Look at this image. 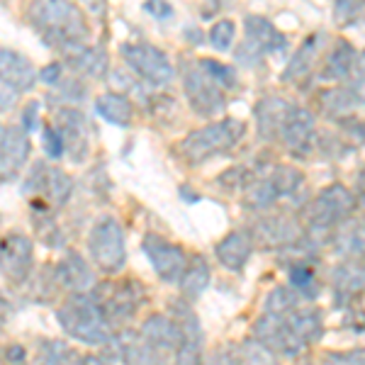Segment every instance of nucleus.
<instances>
[{
	"label": "nucleus",
	"instance_id": "nucleus-30",
	"mask_svg": "<svg viewBox=\"0 0 365 365\" xmlns=\"http://www.w3.org/2000/svg\"><path fill=\"white\" fill-rule=\"evenodd\" d=\"M96 113L115 127H129L134 120V103L122 93H103L96 98Z\"/></svg>",
	"mask_w": 365,
	"mask_h": 365
},
{
	"label": "nucleus",
	"instance_id": "nucleus-50",
	"mask_svg": "<svg viewBox=\"0 0 365 365\" xmlns=\"http://www.w3.org/2000/svg\"><path fill=\"white\" fill-rule=\"evenodd\" d=\"M76 365H108V363H105L100 356H93V353H88V356H81Z\"/></svg>",
	"mask_w": 365,
	"mask_h": 365
},
{
	"label": "nucleus",
	"instance_id": "nucleus-34",
	"mask_svg": "<svg viewBox=\"0 0 365 365\" xmlns=\"http://www.w3.org/2000/svg\"><path fill=\"white\" fill-rule=\"evenodd\" d=\"M287 285H290L292 290H297L307 302L317 299L322 292V282L317 278V273L309 261H292L290 263V270H287Z\"/></svg>",
	"mask_w": 365,
	"mask_h": 365
},
{
	"label": "nucleus",
	"instance_id": "nucleus-1",
	"mask_svg": "<svg viewBox=\"0 0 365 365\" xmlns=\"http://www.w3.org/2000/svg\"><path fill=\"white\" fill-rule=\"evenodd\" d=\"M29 22L46 46L63 51V54L86 44L91 34L83 10L71 0H32Z\"/></svg>",
	"mask_w": 365,
	"mask_h": 365
},
{
	"label": "nucleus",
	"instance_id": "nucleus-39",
	"mask_svg": "<svg viewBox=\"0 0 365 365\" xmlns=\"http://www.w3.org/2000/svg\"><path fill=\"white\" fill-rule=\"evenodd\" d=\"M365 17V0H334V22L339 27H353Z\"/></svg>",
	"mask_w": 365,
	"mask_h": 365
},
{
	"label": "nucleus",
	"instance_id": "nucleus-27",
	"mask_svg": "<svg viewBox=\"0 0 365 365\" xmlns=\"http://www.w3.org/2000/svg\"><path fill=\"white\" fill-rule=\"evenodd\" d=\"M68 66L76 71V73H83L88 78H105L110 71V58L105 54V49H100L96 44H81L76 49H71L66 54Z\"/></svg>",
	"mask_w": 365,
	"mask_h": 365
},
{
	"label": "nucleus",
	"instance_id": "nucleus-40",
	"mask_svg": "<svg viewBox=\"0 0 365 365\" xmlns=\"http://www.w3.org/2000/svg\"><path fill=\"white\" fill-rule=\"evenodd\" d=\"M234 37H237V25L234 20H217L210 29V44L217 51H229L234 46Z\"/></svg>",
	"mask_w": 365,
	"mask_h": 365
},
{
	"label": "nucleus",
	"instance_id": "nucleus-14",
	"mask_svg": "<svg viewBox=\"0 0 365 365\" xmlns=\"http://www.w3.org/2000/svg\"><path fill=\"white\" fill-rule=\"evenodd\" d=\"M253 339L266 344L280 358H297L307 351V346L297 339V334L287 324V317L270 314V312H261V317L253 324Z\"/></svg>",
	"mask_w": 365,
	"mask_h": 365
},
{
	"label": "nucleus",
	"instance_id": "nucleus-25",
	"mask_svg": "<svg viewBox=\"0 0 365 365\" xmlns=\"http://www.w3.org/2000/svg\"><path fill=\"white\" fill-rule=\"evenodd\" d=\"M329 244L341 261H365V220L351 217L349 222L336 227Z\"/></svg>",
	"mask_w": 365,
	"mask_h": 365
},
{
	"label": "nucleus",
	"instance_id": "nucleus-33",
	"mask_svg": "<svg viewBox=\"0 0 365 365\" xmlns=\"http://www.w3.org/2000/svg\"><path fill=\"white\" fill-rule=\"evenodd\" d=\"M319 103H322V110L327 113L331 120H346V117L353 115V110L358 108V100L353 98V93L349 91L346 86H334V88H327V91L319 96Z\"/></svg>",
	"mask_w": 365,
	"mask_h": 365
},
{
	"label": "nucleus",
	"instance_id": "nucleus-45",
	"mask_svg": "<svg viewBox=\"0 0 365 365\" xmlns=\"http://www.w3.org/2000/svg\"><path fill=\"white\" fill-rule=\"evenodd\" d=\"M20 127L27 129V132H37V129H39V103H37V100H32V103L25 105Z\"/></svg>",
	"mask_w": 365,
	"mask_h": 365
},
{
	"label": "nucleus",
	"instance_id": "nucleus-10",
	"mask_svg": "<svg viewBox=\"0 0 365 365\" xmlns=\"http://www.w3.org/2000/svg\"><path fill=\"white\" fill-rule=\"evenodd\" d=\"M120 54L125 58L127 68L134 71L141 81L149 86H168L173 81L175 71L170 58L163 54L158 46L144 44V42H127L120 46Z\"/></svg>",
	"mask_w": 365,
	"mask_h": 365
},
{
	"label": "nucleus",
	"instance_id": "nucleus-32",
	"mask_svg": "<svg viewBox=\"0 0 365 365\" xmlns=\"http://www.w3.org/2000/svg\"><path fill=\"white\" fill-rule=\"evenodd\" d=\"M117 351L127 361V365H166L163 353H158L149 344H144L139 339V334L137 336H129L127 334L125 339H117Z\"/></svg>",
	"mask_w": 365,
	"mask_h": 365
},
{
	"label": "nucleus",
	"instance_id": "nucleus-29",
	"mask_svg": "<svg viewBox=\"0 0 365 365\" xmlns=\"http://www.w3.org/2000/svg\"><path fill=\"white\" fill-rule=\"evenodd\" d=\"M270 182H273V190L278 195V202L280 200H287V202H295V205H302L299 200L304 195V185H307V178L304 173L290 163H280L275 166L273 170L268 173Z\"/></svg>",
	"mask_w": 365,
	"mask_h": 365
},
{
	"label": "nucleus",
	"instance_id": "nucleus-46",
	"mask_svg": "<svg viewBox=\"0 0 365 365\" xmlns=\"http://www.w3.org/2000/svg\"><path fill=\"white\" fill-rule=\"evenodd\" d=\"M144 10L151 17H156V20H168V17H173V5H170L168 0H146Z\"/></svg>",
	"mask_w": 365,
	"mask_h": 365
},
{
	"label": "nucleus",
	"instance_id": "nucleus-51",
	"mask_svg": "<svg viewBox=\"0 0 365 365\" xmlns=\"http://www.w3.org/2000/svg\"><path fill=\"white\" fill-rule=\"evenodd\" d=\"M86 3L96 15H105V5H108V0H86Z\"/></svg>",
	"mask_w": 365,
	"mask_h": 365
},
{
	"label": "nucleus",
	"instance_id": "nucleus-35",
	"mask_svg": "<svg viewBox=\"0 0 365 365\" xmlns=\"http://www.w3.org/2000/svg\"><path fill=\"white\" fill-rule=\"evenodd\" d=\"M302 302H307L297 290H292L290 285H280L273 287V290L266 295V302H263V312H270V314H280L287 317L292 309H297Z\"/></svg>",
	"mask_w": 365,
	"mask_h": 365
},
{
	"label": "nucleus",
	"instance_id": "nucleus-3",
	"mask_svg": "<svg viewBox=\"0 0 365 365\" xmlns=\"http://www.w3.org/2000/svg\"><path fill=\"white\" fill-rule=\"evenodd\" d=\"M58 327L66 336L81 341L86 346H108L113 341V324L108 322L103 307H100L96 292H78L71 295L61 307L56 309Z\"/></svg>",
	"mask_w": 365,
	"mask_h": 365
},
{
	"label": "nucleus",
	"instance_id": "nucleus-12",
	"mask_svg": "<svg viewBox=\"0 0 365 365\" xmlns=\"http://www.w3.org/2000/svg\"><path fill=\"white\" fill-rule=\"evenodd\" d=\"M34 266V241L20 232L0 237V275L10 285H22Z\"/></svg>",
	"mask_w": 365,
	"mask_h": 365
},
{
	"label": "nucleus",
	"instance_id": "nucleus-16",
	"mask_svg": "<svg viewBox=\"0 0 365 365\" xmlns=\"http://www.w3.org/2000/svg\"><path fill=\"white\" fill-rule=\"evenodd\" d=\"M324 51H327V34L324 32L309 34V37L297 46V51L292 54L290 61H287L285 71H282V81H285V83H295V86H302L304 81H309L317 63H319V58L324 56Z\"/></svg>",
	"mask_w": 365,
	"mask_h": 365
},
{
	"label": "nucleus",
	"instance_id": "nucleus-37",
	"mask_svg": "<svg viewBox=\"0 0 365 365\" xmlns=\"http://www.w3.org/2000/svg\"><path fill=\"white\" fill-rule=\"evenodd\" d=\"M241 349V365H280L278 353L270 351L266 344H261L258 339H246Z\"/></svg>",
	"mask_w": 365,
	"mask_h": 365
},
{
	"label": "nucleus",
	"instance_id": "nucleus-48",
	"mask_svg": "<svg viewBox=\"0 0 365 365\" xmlns=\"http://www.w3.org/2000/svg\"><path fill=\"white\" fill-rule=\"evenodd\" d=\"M353 195H356L358 210L365 212V166L356 173V185H353Z\"/></svg>",
	"mask_w": 365,
	"mask_h": 365
},
{
	"label": "nucleus",
	"instance_id": "nucleus-36",
	"mask_svg": "<svg viewBox=\"0 0 365 365\" xmlns=\"http://www.w3.org/2000/svg\"><path fill=\"white\" fill-rule=\"evenodd\" d=\"M73 351L63 341H51L44 339L39 341L37 351V365H73Z\"/></svg>",
	"mask_w": 365,
	"mask_h": 365
},
{
	"label": "nucleus",
	"instance_id": "nucleus-49",
	"mask_svg": "<svg viewBox=\"0 0 365 365\" xmlns=\"http://www.w3.org/2000/svg\"><path fill=\"white\" fill-rule=\"evenodd\" d=\"M25 358H27L25 346L15 344V346H8V349H5V361L10 365H25Z\"/></svg>",
	"mask_w": 365,
	"mask_h": 365
},
{
	"label": "nucleus",
	"instance_id": "nucleus-4",
	"mask_svg": "<svg viewBox=\"0 0 365 365\" xmlns=\"http://www.w3.org/2000/svg\"><path fill=\"white\" fill-rule=\"evenodd\" d=\"M244 122L237 117H225V120L212 122V125L182 137L178 144V156L185 161V166H202L210 158L229 154L244 139Z\"/></svg>",
	"mask_w": 365,
	"mask_h": 365
},
{
	"label": "nucleus",
	"instance_id": "nucleus-52",
	"mask_svg": "<svg viewBox=\"0 0 365 365\" xmlns=\"http://www.w3.org/2000/svg\"><path fill=\"white\" fill-rule=\"evenodd\" d=\"M5 134H8V127L0 122V144H3V139H5Z\"/></svg>",
	"mask_w": 365,
	"mask_h": 365
},
{
	"label": "nucleus",
	"instance_id": "nucleus-41",
	"mask_svg": "<svg viewBox=\"0 0 365 365\" xmlns=\"http://www.w3.org/2000/svg\"><path fill=\"white\" fill-rule=\"evenodd\" d=\"M205 365H241L239 346H217L215 351L205 353Z\"/></svg>",
	"mask_w": 365,
	"mask_h": 365
},
{
	"label": "nucleus",
	"instance_id": "nucleus-15",
	"mask_svg": "<svg viewBox=\"0 0 365 365\" xmlns=\"http://www.w3.org/2000/svg\"><path fill=\"white\" fill-rule=\"evenodd\" d=\"M56 127L61 132L66 154L76 163H83L91 151V125H88L86 115L73 105H61L56 110Z\"/></svg>",
	"mask_w": 365,
	"mask_h": 365
},
{
	"label": "nucleus",
	"instance_id": "nucleus-42",
	"mask_svg": "<svg viewBox=\"0 0 365 365\" xmlns=\"http://www.w3.org/2000/svg\"><path fill=\"white\" fill-rule=\"evenodd\" d=\"M42 141H44V151L49 158H61L66 154V146H63V139H61V132H58L56 125H46L42 129Z\"/></svg>",
	"mask_w": 365,
	"mask_h": 365
},
{
	"label": "nucleus",
	"instance_id": "nucleus-44",
	"mask_svg": "<svg viewBox=\"0 0 365 365\" xmlns=\"http://www.w3.org/2000/svg\"><path fill=\"white\" fill-rule=\"evenodd\" d=\"M20 96H22V93L17 91L15 86H10L8 81L0 78V113H10V110L17 105Z\"/></svg>",
	"mask_w": 365,
	"mask_h": 365
},
{
	"label": "nucleus",
	"instance_id": "nucleus-7",
	"mask_svg": "<svg viewBox=\"0 0 365 365\" xmlns=\"http://www.w3.org/2000/svg\"><path fill=\"white\" fill-rule=\"evenodd\" d=\"M96 297L103 307L108 322L113 324H125L132 317H137L141 304L146 302V290L139 280L134 278H120V280H108L103 285H96Z\"/></svg>",
	"mask_w": 365,
	"mask_h": 365
},
{
	"label": "nucleus",
	"instance_id": "nucleus-2",
	"mask_svg": "<svg viewBox=\"0 0 365 365\" xmlns=\"http://www.w3.org/2000/svg\"><path fill=\"white\" fill-rule=\"evenodd\" d=\"M356 212L358 202L351 187H346L344 182H331L317 192L314 200L304 207V234L317 246L329 244L336 227L356 217Z\"/></svg>",
	"mask_w": 365,
	"mask_h": 365
},
{
	"label": "nucleus",
	"instance_id": "nucleus-20",
	"mask_svg": "<svg viewBox=\"0 0 365 365\" xmlns=\"http://www.w3.org/2000/svg\"><path fill=\"white\" fill-rule=\"evenodd\" d=\"M54 278L63 290H68L71 295L78 292H93L96 290V275H93L91 263L81 256L78 251H68L54 268Z\"/></svg>",
	"mask_w": 365,
	"mask_h": 365
},
{
	"label": "nucleus",
	"instance_id": "nucleus-28",
	"mask_svg": "<svg viewBox=\"0 0 365 365\" xmlns=\"http://www.w3.org/2000/svg\"><path fill=\"white\" fill-rule=\"evenodd\" d=\"M287 324L292 327V331L297 334V339L302 341L304 346L317 344L324 334V317L322 309H317L312 302H302L297 309H292L287 314Z\"/></svg>",
	"mask_w": 365,
	"mask_h": 365
},
{
	"label": "nucleus",
	"instance_id": "nucleus-9",
	"mask_svg": "<svg viewBox=\"0 0 365 365\" xmlns=\"http://www.w3.org/2000/svg\"><path fill=\"white\" fill-rule=\"evenodd\" d=\"M253 244L268 251H287L304 239V225L287 212H263L251 225Z\"/></svg>",
	"mask_w": 365,
	"mask_h": 365
},
{
	"label": "nucleus",
	"instance_id": "nucleus-26",
	"mask_svg": "<svg viewBox=\"0 0 365 365\" xmlns=\"http://www.w3.org/2000/svg\"><path fill=\"white\" fill-rule=\"evenodd\" d=\"M331 290L339 302H351L365 292V261H341L331 270Z\"/></svg>",
	"mask_w": 365,
	"mask_h": 365
},
{
	"label": "nucleus",
	"instance_id": "nucleus-23",
	"mask_svg": "<svg viewBox=\"0 0 365 365\" xmlns=\"http://www.w3.org/2000/svg\"><path fill=\"white\" fill-rule=\"evenodd\" d=\"M292 103L280 96H266L256 103V129H258V137L263 141H278L280 137V129L285 117L290 115Z\"/></svg>",
	"mask_w": 365,
	"mask_h": 365
},
{
	"label": "nucleus",
	"instance_id": "nucleus-24",
	"mask_svg": "<svg viewBox=\"0 0 365 365\" xmlns=\"http://www.w3.org/2000/svg\"><path fill=\"white\" fill-rule=\"evenodd\" d=\"M0 78L15 86L20 93H29L39 81V71H34V63L25 54L0 46Z\"/></svg>",
	"mask_w": 365,
	"mask_h": 365
},
{
	"label": "nucleus",
	"instance_id": "nucleus-19",
	"mask_svg": "<svg viewBox=\"0 0 365 365\" xmlns=\"http://www.w3.org/2000/svg\"><path fill=\"white\" fill-rule=\"evenodd\" d=\"M358 61H361V51L346 39H336L329 46V51H324L319 78L329 81V83H346L356 71Z\"/></svg>",
	"mask_w": 365,
	"mask_h": 365
},
{
	"label": "nucleus",
	"instance_id": "nucleus-17",
	"mask_svg": "<svg viewBox=\"0 0 365 365\" xmlns=\"http://www.w3.org/2000/svg\"><path fill=\"white\" fill-rule=\"evenodd\" d=\"M32 144H29V132L17 127H8L3 144H0V182H10L20 175V170L25 168Z\"/></svg>",
	"mask_w": 365,
	"mask_h": 365
},
{
	"label": "nucleus",
	"instance_id": "nucleus-6",
	"mask_svg": "<svg viewBox=\"0 0 365 365\" xmlns=\"http://www.w3.org/2000/svg\"><path fill=\"white\" fill-rule=\"evenodd\" d=\"M88 253L100 273L117 275L127 263L125 232L115 217H100L88 234Z\"/></svg>",
	"mask_w": 365,
	"mask_h": 365
},
{
	"label": "nucleus",
	"instance_id": "nucleus-18",
	"mask_svg": "<svg viewBox=\"0 0 365 365\" xmlns=\"http://www.w3.org/2000/svg\"><path fill=\"white\" fill-rule=\"evenodd\" d=\"M139 339L144 344H149L151 349H156L158 353L168 356V353H175L182 341V331L180 324L168 314H151L146 317L144 324L139 327Z\"/></svg>",
	"mask_w": 365,
	"mask_h": 365
},
{
	"label": "nucleus",
	"instance_id": "nucleus-43",
	"mask_svg": "<svg viewBox=\"0 0 365 365\" xmlns=\"http://www.w3.org/2000/svg\"><path fill=\"white\" fill-rule=\"evenodd\" d=\"M322 365H365V346H363V349L327 353Z\"/></svg>",
	"mask_w": 365,
	"mask_h": 365
},
{
	"label": "nucleus",
	"instance_id": "nucleus-5",
	"mask_svg": "<svg viewBox=\"0 0 365 365\" xmlns=\"http://www.w3.org/2000/svg\"><path fill=\"white\" fill-rule=\"evenodd\" d=\"M25 195L29 197L32 210H58L73 195V178L58 166H49L44 161H34L25 185Z\"/></svg>",
	"mask_w": 365,
	"mask_h": 365
},
{
	"label": "nucleus",
	"instance_id": "nucleus-38",
	"mask_svg": "<svg viewBox=\"0 0 365 365\" xmlns=\"http://www.w3.org/2000/svg\"><path fill=\"white\" fill-rule=\"evenodd\" d=\"M197 63L202 66L205 73H207L217 86L225 88V91H234V88L239 86L237 71L232 66H227V63H220V61H215V58H200Z\"/></svg>",
	"mask_w": 365,
	"mask_h": 365
},
{
	"label": "nucleus",
	"instance_id": "nucleus-13",
	"mask_svg": "<svg viewBox=\"0 0 365 365\" xmlns=\"http://www.w3.org/2000/svg\"><path fill=\"white\" fill-rule=\"evenodd\" d=\"M317 137H319V132H317L314 113L307 108H299V105H292L290 115L282 122L280 137H278L287 154L297 158H307L317 149V141H319Z\"/></svg>",
	"mask_w": 365,
	"mask_h": 365
},
{
	"label": "nucleus",
	"instance_id": "nucleus-31",
	"mask_svg": "<svg viewBox=\"0 0 365 365\" xmlns=\"http://www.w3.org/2000/svg\"><path fill=\"white\" fill-rule=\"evenodd\" d=\"M210 280H212L210 263L205 261L202 256H192L190 263H187L185 275H182V280L178 282L180 292H182V299H187V302L197 299L210 287Z\"/></svg>",
	"mask_w": 365,
	"mask_h": 365
},
{
	"label": "nucleus",
	"instance_id": "nucleus-11",
	"mask_svg": "<svg viewBox=\"0 0 365 365\" xmlns=\"http://www.w3.org/2000/svg\"><path fill=\"white\" fill-rule=\"evenodd\" d=\"M141 249H144L158 278L168 282V285H178L187 270V263H190V256L185 253V249H180L178 244L168 241L161 234H146L144 241H141Z\"/></svg>",
	"mask_w": 365,
	"mask_h": 365
},
{
	"label": "nucleus",
	"instance_id": "nucleus-47",
	"mask_svg": "<svg viewBox=\"0 0 365 365\" xmlns=\"http://www.w3.org/2000/svg\"><path fill=\"white\" fill-rule=\"evenodd\" d=\"M61 78H63V66H61V63H49V66H44L42 71H39V81H44L49 88H56Z\"/></svg>",
	"mask_w": 365,
	"mask_h": 365
},
{
	"label": "nucleus",
	"instance_id": "nucleus-8",
	"mask_svg": "<svg viewBox=\"0 0 365 365\" xmlns=\"http://www.w3.org/2000/svg\"><path fill=\"white\" fill-rule=\"evenodd\" d=\"M182 93H185L192 113L205 120H212L227 110V91L217 86L200 63H190L182 71Z\"/></svg>",
	"mask_w": 365,
	"mask_h": 365
},
{
	"label": "nucleus",
	"instance_id": "nucleus-21",
	"mask_svg": "<svg viewBox=\"0 0 365 365\" xmlns=\"http://www.w3.org/2000/svg\"><path fill=\"white\" fill-rule=\"evenodd\" d=\"M244 29H246V42H249L251 46H256L263 56L282 54V51H287V37L268 20V17L246 15L244 17Z\"/></svg>",
	"mask_w": 365,
	"mask_h": 365
},
{
	"label": "nucleus",
	"instance_id": "nucleus-22",
	"mask_svg": "<svg viewBox=\"0 0 365 365\" xmlns=\"http://www.w3.org/2000/svg\"><path fill=\"white\" fill-rule=\"evenodd\" d=\"M253 246L256 244H253V237H251L249 229H234V232H229L227 237H222L217 241L215 256L227 270L239 273V270H244L246 263H249Z\"/></svg>",
	"mask_w": 365,
	"mask_h": 365
}]
</instances>
